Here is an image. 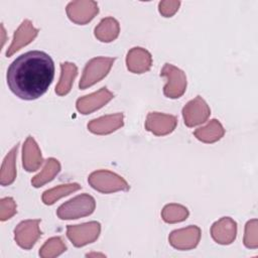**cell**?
Segmentation results:
<instances>
[{
    "label": "cell",
    "mask_w": 258,
    "mask_h": 258,
    "mask_svg": "<svg viewBox=\"0 0 258 258\" xmlns=\"http://www.w3.org/2000/svg\"><path fill=\"white\" fill-rule=\"evenodd\" d=\"M54 77L51 56L41 50L27 51L14 59L7 70V85L18 98L36 100L46 93Z\"/></svg>",
    "instance_id": "obj_1"
},
{
    "label": "cell",
    "mask_w": 258,
    "mask_h": 258,
    "mask_svg": "<svg viewBox=\"0 0 258 258\" xmlns=\"http://www.w3.org/2000/svg\"><path fill=\"white\" fill-rule=\"evenodd\" d=\"M95 209V199L89 194H82L60 205L56 215L60 220H76L92 215Z\"/></svg>",
    "instance_id": "obj_2"
},
{
    "label": "cell",
    "mask_w": 258,
    "mask_h": 258,
    "mask_svg": "<svg viewBox=\"0 0 258 258\" xmlns=\"http://www.w3.org/2000/svg\"><path fill=\"white\" fill-rule=\"evenodd\" d=\"M88 182L91 187L102 194L127 191L130 188L128 182L121 175L107 169L93 171L88 176Z\"/></svg>",
    "instance_id": "obj_3"
},
{
    "label": "cell",
    "mask_w": 258,
    "mask_h": 258,
    "mask_svg": "<svg viewBox=\"0 0 258 258\" xmlns=\"http://www.w3.org/2000/svg\"><path fill=\"white\" fill-rule=\"evenodd\" d=\"M114 61V57L106 56H97L90 59L83 71L79 88L85 90L103 80L109 74Z\"/></svg>",
    "instance_id": "obj_4"
},
{
    "label": "cell",
    "mask_w": 258,
    "mask_h": 258,
    "mask_svg": "<svg viewBox=\"0 0 258 258\" xmlns=\"http://www.w3.org/2000/svg\"><path fill=\"white\" fill-rule=\"evenodd\" d=\"M160 76L166 78V84L163 87V94L166 98H180L186 90V76L183 71L171 63H165L160 72Z\"/></svg>",
    "instance_id": "obj_5"
},
{
    "label": "cell",
    "mask_w": 258,
    "mask_h": 258,
    "mask_svg": "<svg viewBox=\"0 0 258 258\" xmlns=\"http://www.w3.org/2000/svg\"><path fill=\"white\" fill-rule=\"evenodd\" d=\"M100 233L101 224L97 221L67 226V237L78 248L95 242L99 238Z\"/></svg>",
    "instance_id": "obj_6"
},
{
    "label": "cell",
    "mask_w": 258,
    "mask_h": 258,
    "mask_svg": "<svg viewBox=\"0 0 258 258\" xmlns=\"http://www.w3.org/2000/svg\"><path fill=\"white\" fill-rule=\"evenodd\" d=\"M39 219L25 220L15 227L14 240L20 248L29 250L35 245L42 235V232L39 229Z\"/></svg>",
    "instance_id": "obj_7"
},
{
    "label": "cell",
    "mask_w": 258,
    "mask_h": 258,
    "mask_svg": "<svg viewBox=\"0 0 258 258\" xmlns=\"http://www.w3.org/2000/svg\"><path fill=\"white\" fill-rule=\"evenodd\" d=\"M66 12L72 22L85 25L92 21L99 13V7L96 1L77 0L72 1L67 5Z\"/></svg>",
    "instance_id": "obj_8"
},
{
    "label": "cell",
    "mask_w": 258,
    "mask_h": 258,
    "mask_svg": "<svg viewBox=\"0 0 258 258\" xmlns=\"http://www.w3.org/2000/svg\"><path fill=\"white\" fill-rule=\"evenodd\" d=\"M181 113L184 124L187 127H195L208 120L211 115V109L201 96H197L184 105Z\"/></svg>",
    "instance_id": "obj_9"
},
{
    "label": "cell",
    "mask_w": 258,
    "mask_h": 258,
    "mask_svg": "<svg viewBox=\"0 0 258 258\" xmlns=\"http://www.w3.org/2000/svg\"><path fill=\"white\" fill-rule=\"evenodd\" d=\"M202 231L196 225L172 231L168 236L169 244L177 250H191L196 248L201 240Z\"/></svg>",
    "instance_id": "obj_10"
},
{
    "label": "cell",
    "mask_w": 258,
    "mask_h": 258,
    "mask_svg": "<svg viewBox=\"0 0 258 258\" xmlns=\"http://www.w3.org/2000/svg\"><path fill=\"white\" fill-rule=\"evenodd\" d=\"M113 98L114 94L103 87L97 92L79 98L76 102V108L81 114L88 115L104 107Z\"/></svg>",
    "instance_id": "obj_11"
},
{
    "label": "cell",
    "mask_w": 258,
    "mask_h": 258,
    "mask_svg": "<svg viewBox=\"0 0 258 258\" xmlns=\"http://www.w3.org/2000/svg\"><path fill=\"white\" fill-rule=\"evenodd\" d=\"M177 125V118L174 115L160 112H150L145 120V129L156 136L170 134Z\"/></svg>",
    "instance_id": "obj_12"
},
{
    "label": "cell",
    "mask_w": 258,
    "mask_h": 258,
    "mask_svg": "<svg viewBox=\"0 0 258 258\" xmlns=\"http://www.w3.org/2000/svg\"><path fill=\"white\" fill-rule=\"evenodd\" d=\"M38 31L39 30L33 26L30 20L28 19L23 20L19 25V27L14 31L12 42L7 48L5 53L6 56L10 57L15 52L20 50L23 46H26L31 41H33L37 36Z\"/></svg>",
    "instance_id": "obj_13"
},
{
    "label": "cell",
    "mask_w": 258,
    "mask_h": 258,
    "mask_svg": "<svg viewBox=\"0 0 258 258\" xmlns=\"http://www.w3.org/2000/svg\"><path fill=\"white\" fill-rule=\"evenodd\" d=\"M211 236L218 244L230 245L237 236V223L230 217H223L212 225Z\"/></svg>",
    "instance_id": "obj_14"
},
{
    "label": "cell",
    "mask_w": 258,
    "mask_h": 258,
    "mask_svg": "<svg viewBox=\"0 0 258 258\" xmlns=\"http://www.w3.org/2000/svg\"><path fill=\"white\" fill-rule=\"evenodd\" d=\"M124 125L123 113L105 115L91 120L88 123V130L97 135H107L115 132Z\"/></svg>",
    "instance_id": "obj_15"
},
{
    "label": "cell",
    "mask_w": 258,
    "mask_h": 258,
    "mask_svg": "<svg viewBox=\"0 0 258 258\" xmlns=\"http://www.w3.org/2000/svg\"><path fill=\"white\" fill-rule=\"evenodd\" d=\"M152 55L151 53L139 46L131 48L126 55V67L133 74H144L151 69Z\"/></svg>",
    "instance_id": "obj_16"
},
{
    "label": "cell",
    "mask_w": 258,
    "mask_h": 258,
    "mask_svg": "<svg viewBox=\"0 0 258 258\" xmlns=\"http://www.w3.org/2000/svg\"><path fill=\"white\" fill-rule=\"evenodd\" d=\"M40 148L32 136H28L22 147V166L28 171L32 172L37 170L43 163Z\"/></svg>",
    "instance_id": "obj_17"
},
{
    "label": "cell",
    "mask_w": 258,
    "mask_h": 258,
    "mask_svg": "<svg viewBox=\"0 0 258 258\" xmlns=\"http://www.w3.org/2000/svg\"><path fill=\"white\" fill-rule=\"evenodd\" d=\"M194 135L204 143H215L225 135V129L219 120L212 119L206 126L196 129Z\"/></svg>",
    "instance_id": "obj_18"
},
{
    "label": "cell",
    "mask_w": 258,
    "mask_h": 258,
    "mask_svg": "<svg viewBox=\"0 0 258 258\" xmlns=\"http://www.w3.org/2000/svg\"><path fill=\"white\" fill-rule=\"evenodd\" d=\"M120 25L113 17L103 18L95 27V37L102 42H111L119 36Z\"/></svg>",
    "instance_id": "obj_19"
},
{
    "label": "cell",
    "mask_w": 258,
    "mask_h": 258,
    "mask_svg": "<svg viewBox=\"0 0 258 258\" xmlns=\"http://www.w3.org/2000/svg\"><path fill=\"white\" fill-rule=\"evenodd\" d=\"M78 75V68L75 63L64 61L60 63V77L55 87V93L58 96L68 95L71 90L73 83Z\"/></svg>",
    "instance_id": "obj_20"
},
{
    "label": "cell",
    "mask_w": 258,
    "mask_h": 258,
    "mask_svg": "<svg viewBox=\"0 0 258 258\" xmlns=\"http://www.w3.org/2000/svg\"><path fill=\"white\" fill-rule=\"evenodd\" d=\"M19 143L15 144L11 150L7 153L5 156L2 166H1V171H0V183L3 186L10 185L11 183L14 182L16 178V156H17V150H18Z\"/></svg>",
    "instance_id": "obj_21"
},
{
    "label": "cell",
    "mask_w": 258,
    "mask_h": 258,
    "mask_svg": "<svg viewBox=\"0 0 258 258\" xmlns=\"http://www.w3.org/2000/svg\"><path fill=\"white\" fill-rule=\"evenodd\" d=\"M60 171V163L57 159L50 157L45 160L42 170L32 177L31 184L34 187H40L45 183L51 181Z\"/></svg>",
    "instance_id": "obj_22"
},
{
    "label": "cell",
    "mask_w": 258,
    "mask_h": 258,
    "mask_svg": "<svg viewBox=\"0 0 258 258\" xmlns=\"http://www.w3.org/2000/svg\"><path fill=\"white\" fill-rule=\"evenodd\" d=\"M81 188V185L77 182H71V183H66V184H59L55 187L46 189L41 197V200L43 204L50 206L53 205L56 201L59 199L69 196L72 192H75Z\"/></svg>",
    "instance_id": "obj_23"
},
{
    "label": "cell",
    "mask_w": 258,
    "mask_h": 258,
    "mask_svg": "<svg viewBox=\"0 0 258 258\" xmlns=\"http://www.w3.org/2000/svg\"><path fill=\"white\" fill-rule=\"evenodd\" d=\"M189 212L187 208L179 204H168L161 211V218L165 223L174 224L187 219Z\"/></svg>",
    "instance_id": "obj_24"
},
{
    "label": "cell",
    "mask_w": 258,
    "mask_h": 258,
    "mask_svg": "<svg viewBox=\"0 0 258 258\" xmlns=\"http://www.w3.org/2000/svg\"><path fill=\"white\" fill-rule=\"evenodd\" d=\"M67 246L60 237H52L45 241L39 249V256L42 258H53L66 252Z\"/></svg>",
    "instance_id": "obj_25"
},
{
    "label": "cell",
    "mask_w": 258,
    "mask_h": 258,
    "mask_svg": "<svg viewBox=\"0 0 258 258\" xmlns=\"http://www.w3.org/2000/svg\"><path fill=\"white\" fill-rule=\"evenodd\" d=\"M258 222L256 219L250 220L246 223L244 232V245L249 249L258 248Z\"/></svg>",
    "instance_id": "obj_26"
},
{
    "label": "cell",
    "mask_w": 258,
    "mask_h": 258,
    "mask_svg": "<svg viewBox=\"0 0 258 258\" xmlns=\"http://www.w3.org/2000/svg\"><path fill=\"white\" fill-rule=\"evenodd\" d=\"M16 203L10 197L3 198L0 201V220L6 221L16 214Z\"/></svg>",
    "instance_id": "obj_27"
},
{
    "label": "cell",
    "mask_w": 258,
    "mask_h": 258,
    "mask_svg": "<svg viewBox=\"0 0 258 258\" xmlns=\"http://www.w3.org/2000/svg\"><path fill=\"white\" fill-rule=\"evenodd\" d=\"M180 6V1H160L158 4L159 13L163 17L173 16Z\"/></svg>",
    "instance_id": "obj_28"
}]
</instances>
